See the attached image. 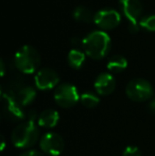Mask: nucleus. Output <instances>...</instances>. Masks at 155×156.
Instances as JSON below:
<instances>
[{"instance_id": "nucleus-1", "label": "nucleus", "mask_w": 155, "mask_h": 156, "mask_svg": "<svg viewBox=\"0 0 155 156\" xmlns=\"http://www.w3.org/2000/svg\"><path fill=\"white\" fill-rule=\"evenodd\" d=\"M85 53L93 60H101L108 54L111 37L104 31H93L82 41Z\"/></svg>"}, {"instance_id": "nucleus-2", "label": "nucleus", "mask_w": 155, "mask_h": 156, "mask_svg": "<svg viewBox=\"0 0 155 156\" xmlns=\"http://www.w3.org/2000/svg\"><path fill=\"white\" fill-rule=\"evenodd\" d=\"M39 138V129L34 121H25L18 124L12 132L11 140L18 149H27L34 146Z\"/></svg>"}, {"instance_id": "nucleus-3", "label": "nucleus", "mask_w": 155, "mask_h": 156, "mask_svg": "<svg viewBox=\"0 0 155 156\" xmlns=\"http://www.w3.org/2000/svg\"><path fill=\"white\" fill-rule=\"evenodd\" d=\"M15 66L23 73L31 74L37 70L41 64L38 51L32 46H23L16 52L14 58Z\"/></svg>"}, {"instance_id": "nucleus-4", "label": "nucleus", "mask_w": 155, "mask_h": 156, "mask_svg": "<svg viewBox=\"0 0 155 156\" xmlns=\"http://www.w3.org/2000/svg\"><path fill=\"white\" fill-rule=\"evenodd\" d=\"M153 86L145 79H133L129 82L125 88V94L129 99L135 102H145L153 96Z\"/></svg>"}, {"instance_id": "nucleus-5", "label": "nucleus", "mask_w": 155, "mask_h": 156, "mask_svg": "<svg viewBox=\"0 0 155 156\" xmlns=\"http://www.w3.org/2000/svg\"><path fill=\"white\" fill-rule=\"evenodd\" d=\"M80 97L77 87L70 83H63L54 90V101L63 108L75 106L80 100Z\"/></svg>"}, {"instance_id": "nucleus-6", "label": "nucleus", "mask_w": 155, "mask_h": 156, "mask_svg": "<svg viewBox=\"0 0 155 156\" xmlns=\"http://www.w3.org/2000/svg\"><path fill=\"white\" fill-rule=\"evenodd\" d=\"M123 14L129 19V30L131 33H137L139 30L138 18L143 13V4L139 0H120Z\"/></svg>"}, {"instance_id": "nucleus-7", "label": "nucleus", "mask_w": 155, "mask_h": 156, "mask_svg": "<svg viewBox=\"0 0 155 156\" xmlns=\"http://www.w3.org/2000/svg\"><path fill=\"white\" fill-rule=\"evenodd\" d=\"M39 147L44 154L49 156H58L64 151L65 142L61 135L49 132V133L44 134L41 137Z\"/></svg>"}, {"instance_id": "nucleus-8", "label": "nucleus", "mask_w": 155, "mask_h": 156, "mask_svg": "<svg viewBox=\"0 0 155 156\" xmlns=\"http://www.w3.org/2000/svg\"><path fill=\"white\" fill-rule=\"evenodd\" d=\"M93 21L102 30H112L120 23L121 16L116 10L105 9L96 13Z\"/></svg>"}, {"instance_id": "nucleus-9", "label": "nucleus", "mask_w": 155, "mask_h": 156, "mask_svg": "<svg viewBox=\"0 0 155 156\" xmlns=\"http://www.w3.org/2000/svg\"><path fill=\"white\" fill-rule=\"evenodd\" d=\"M35 86L41 90H49L58 86L60 76L55 70L51 68H43L35 74Z\"/></svg>"}, {"instance_id": "nucleus-10", "label": "nucleus", "mask_w": 155, "mask_h": 156, "mask_svg": "<svg viewBox=\"0 0 155 156\" xmlns=\"http://www.w3.org/2000/svg\"><path fill=\"white\" fill-rule=\"evenodd\" d=\"M95 89L100 96H108L116 88V80L110 72L100 73L95 80Z\"/></svg>"}, {"instance_id": "nucleus-11", "label": "nucleus", "mask_w": 155, "mask_h": 156, "mask_svg": "<svg viewBox=\"0 0 155 156\" xmlns=\"http://www.w3.org/2000/svg\"><path fill=\"white\" fill-rule=\"evenodd\" d=\"M2 99L4 103V111L9 115V117L13 120H23L26 118V113L23 108V105L19 104L16 98L9 96L6 94H2Z\"/></svg>"}, {"instance_id": "nucleus-12", "label": "nucleus", "mask_w": 155, "mask_h": 156, "mask_svg": "<svg viewBox=\"0 0 155 156\" xmlns=\"http://www.w3.org/2000/svg\"><path fill=\"white\" fill-rule=\"evenodd\" d=\"M60 120V115L55 109L48 108L45 109L38 116L37 123L39 126L46 127V129H52L58 123Z\"/></svg>"}, {"instance_id": "nucleus-13", "label": "nucleus", "mask_w": 155, "mask_h": 156, "mask_svg": "<svg viewBox=\"0 0 155 156\" xmlns=\"http://www.w3.org/2000/svg\"><path fill=\"white\" fill-rule=\"evenodd\" d=\"M36 98V90L31 86H26L21 88L18 91L16 97V100L19 102V104L23 106H27V105L31 104Z\"/></svg>"}, {"instance_id": "nucleus-14", "label": "nucleus", "mask_w": 155, "mask_h": 156, "mask_svg": "<svg viewBox=\"0 0 155 156\" xmlns=\"http://www.w3.org/2000/svg\"><path fill=\"white\" fill-rule=\"evenodd\" d=\"M128 67V61L122 55H114L108 60L107 69L111 72H121Z\"/></svg>"}, {"instance_id": "nucleus-15", "label": "nucleus", "mask_w": 155, "mask_h": 156, "mask_svg": "<svg viewBox=\"0 0 155 156\" xmlns=\"http://www.w3.org/2000/svg\"><path fill=\"white\" fill-rule=\"evenodd\" d=\"M85 62V54L79 49H72L68 53V63L75 69H80Z\"/></svg>"}, {"instance_id": "nucleus-16", "label": "nucleus", "mask_w": 155, "mask_h": 156, "mask_svg": "<svg viewBox=\"0 0 155 156\" xmlns=\"http://www.w3.org/2000/svg\"><path fill=\"white\" fill-rule=\"evenodd\" d=\"M73 18L78 21H81V23H90L93 20V14L85 6H78V8L75 9L73 11Z\"/></svg>"}, {"instance_id": "nucleus-17", "label": "nucleus", "mask_w": 155, "mask_h": 156, "mask_svg": "<svg viewBox=\"0 0 155 156\" xmlns=\"http://www.w3.org/2000/svg\"><path fill=\"white\" fill-rule=\"evenodd\" d=\"M80 101L85 107L87 108H93L96 107L100 102V99L98 96H96L93 93H84L81 94Z\"/></svg>"}, {"instance_id": "nucleus-18", "label": "nucleus", "mask_w": 155, "mask_h": 156, "mask_svg": "<svg viewBox=\"0 0 155 156\" xmlns=\"http://www.w3.org/2000/svg\"><path fill=\"white\" fill-rule=\"evenodd\" d=\"M139 25L141 28L148 30V31L155 32V15H149V16L143 18Z\"/></svg>"}, {"instance_id": "nucleus-19", "label": "nucleus", "mask_w": 155, "mask_h": 156, "mask_svg": "<svg viewBox=\"0 0 155 156\" xmlns=\"http://www.w3.org/2000/svg\"><path fill=\"white\" fill-rule=\"evenodd\" d=\"M122 156H141V152L137 147L129 146L123 150Z\"/></svg>"}, {"instance_id": "nucleus-20", "label": "nucleus", "mask_w": 155, "mask_h": 156, "mask_svg": "<svg viewBox=\"0 0 155 156\" xmlns=\"http://www.w3.org/2000/svg\"><path fill=\"white\" fill-rule=\"evenodd\" d=\"M19 156H45V155H44V153L39 152V151L29 150V151H26V152H23V154H20Z\"/></svg>"}, {"instance_id": "nucleus-21", "label": "nucleus", "mask_w": 155, "mask_h": 156, "mask_svg": "<svg viewBox=\"0 0 155 156\" xmlns=\"http://www.w3.org/2000/svg\"><path fill=\"white\" fill-rule=\"evenodd\" d=\"M149 109L151 112H155V97L151 100V102L149 103Z\"/></svg>"}, {"instance_id": "nucleus-22", "label": "nucleus", "mask_w": 155, "mask_h": 156, "mask_svg": "<svg viewBox=\"0 0 155 156\" xmlns=\"http://www.w3.org/2000/svg\"><path fill=\"white\" fill-rule=\"evenodd\" d=\"M0 67H1V76H4V71H5V68H4V62L3 61H0Z\"/></svg>"}, {"instance_id": "nucleus-23", "label": "nucleus", "mask_w": 155, "mask_h": 156, "mask_svg": "<svg viewBox=\"0 0 155 156\" xmlns=\"http://www.w3.org/2000/svg\"><path fill=\"white\" fill-rule=\"evenodd\" d=\"M2 138V146H1V150H3L4 149V146H5V142H4V138L3 137H1Z\"/></svg>"}]
</instances>
